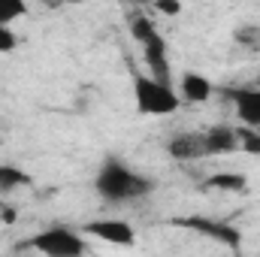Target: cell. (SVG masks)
<instances>
[{
	"label": "cell",
	"mask_w": 260,
	"mask_h": 257,
	"mask_svg": "<svg viewBox=\"0 0 260 257\" xmlns=\"http://www.w3.org/2000/svg\"><path fill=\"white\" fill-rule=\"evenodd\" d=\"M206 133V151L212 154H236L239 151V133L230 124H212L203 130Z\"/></svg>",
	"instance_id": "30bf717a"
},
{
	"label": "cell",
	"mask_w": 260,
	"mask_h": 257,
	"mask_svg": "<svg viewBox=\"0 0 260 257\" xmlns=\"http://www.w3.org/2000/svg\"><path fill=\"white\" fill-rule=\"evenodd\" d=\"M233 100V112L242 124L260 127V85H242V88H230L227 91Z\"/></svg>",
	"instance_id": "52a82bcc"
},
{
	"label": "cell",
	"mask_w": 260,
	"mask_h": 257,
	"mask_svg": "<svg viewBox=\"0 0 260 257\" xmlns=\"http://www.w3.org/2000/svg\"><path fill=\"white\" fill-rule=\"evenodd\" d=\"M254 85H260V76H257V82H254Z\"/></svg>",
	"instance_id": "603a6c76"
},
{
	"label": "cell",
	"mask_w": 260,
	"mask_h": 257,
	"mask_svg": "<svg viewBox=\"0 0 260 257\" xmlns=\"http://www.w3.org/2000/svg\"><path fill=\"white\" fill-rule=\"evenodd\" d=\"M160 15H182V0H151Z\"/></svg>",
	"instance_id": "ac0fdd59"
},
{
	"label": "cell",
	"mask_w": 260,
	"mask_h": 257,
	"mask_svg": "<svg viewBox=\"0 0 260 257\" xmlns=\"http://www.w3.org/2000/svg\"><path fill=\"white\" fill-rule=\"evenodd\" d=\"M212 94H215L212 79H206L203 73H194V70L182 73V79H179V97L185 103H206V100H212Z\"/></svg>",
	"instance_id": "9c48e42d"
},
{
	"label": "cell",
	"mask_w": 260,
	"mask_h": 257,
	"mask_svg": "<svg viewBox=\"0 0 260 257\" xmlns=\"http://www.w3.org/2000/svg\"><path fill=\"white\" fill-rule=\"evenodd\" d=\"M82 233H88L94 239H103L109 245H121V248L136 242V230L130 227L127 221H121V218H97V221H88L82 227Z\"/></svg>",
	"instance_id": "277c9868"
},
{
	"label": "cell",
	"mask_w": 260,
	"mask_h": 257,
	"mask_svg": "<svg viewBox=\"0 0 260 257\" xmlns=\"http://www.w3.org/2000/svg\"><path fill=\"white\" fill-rule=\"evenodd\" d=\"M142 58H145V70L151 79L164 82V85H173V67H170V55H167V40L157 34L151 43L142 46Z\"/></svg>",
	"instance_id": "ba28073f"
},
{
	"label": "cell",
	"mask_w": 260,
	"mask_h": 257,
	"mask_svg": "<svg viewBox=\"0 0 260 257\" xmlns=\"http://www.w3.org/2000/svg\"><path fill=\"white\" fill-rule=\"evenodd\" d=\"M15 218H18L15 206H0V224H15Z\"/></svg>",
	"instance_id": "d6986e66"
},
{
	"label": "cell",
	"mask_w": 260,
	"mask_h": 257,
	"mask_svg": "<svg viewBox=\"0 0 260 257\" xmlns=\"http://www.w3.org/2000/svg\"><path fill=\"white\" fill-rule=\"evenodd\" d=\"M21 248L27 251H40V254H49V257H82L91 251V245L85 242V236H79L76 230L70 227H46L43 233L30 236L27 242H21Z\"/></svg>",
	"instance_id": "3957f363"
},
{
	"label": "cell",
	"mask_w": 260,
	"mask_h": 257,
	"mask_svg": "<svg viewBox=\"0 0 260 257\" xmlns=\"http://www.w3.org/2000/svg\"><path fill=\"white\" fill-rule=\"evenodd\" d=\"M21 46V37L12 30V24H0V55H9Z\"/></svg>",
	"instance_id": "e0dca14e"
},
{
	"label": "cell",
	"mask_w": 260,
	"mask_h": 257,
	"mask_svg": "<svg viewBox=\"0 0 260 257\" xmlns=\"http://www.w3.org/2000/svg\"><path fill=\"white\" fill-rule=\"evenodd\" d=\"M154 188L157 185L151 176L121 164L118 157H106L97 170V179H94V191L106 203H133V200L148 197Z\"/></svg>",
	"instance_id": "6da1fadb"
},
{
	"label": "cell",
	"mask_w": 260,
	"mask_h": 257,
	"mask_svg": "<svg viewBox=\"0 0 260 257\" xmlns=\"http://www.w3.org/2000/svg\"><path fill=\"white\" fill-rule=\"evenodd\" d=\"M24 15H27L24 0H0V24H15Z\"/></svg>",
	"instance_id": "9a60e30c"
},
{
	"label": "cell",
	"mask_w": 260,
	"mask_h": 257,
	"mask_svg": "<svg viewBox=\"0 0 260 257\" xmlns=\"http://www.w3.org/2000/svg\"><path fill=\"white\" fill-rule=\"evenodd\" d=\"M167 154L173 160H200L209 157L206 151V133L203 130H179L167 139Z\"/></svg>",
	"instance_id": "5b68a950"
},
{
	"label": "cell",
	"mask_w": 260,
	"mask_h": 257,
	"mask_svg": "<svg viewBox=\"0 0 260 257\" xmlns=\"http://www.w3.org/2000/svg\"><path fill=\"white\" fill-rule=\"evenodd\" d=\"M133 6H145V3H151V0H130Z\"/></svg>",
	"instance_id": "ffe728a7"
},
{
	"label": "cell",
	"mask_w": 260,
	"mask_h": 257,
	"mask_svg": "<svg viewBox=\"0 0 260 257\" xmlns=\"http://www.w3.org/2000/svg\"><path fill=\"white\" fill-rule=\"evenodd\" d=\"M236 133H239V151L260 154V127H248V124H242Z\"/></svg>",
	"instance_id": "2e32d148"
},
{
	"label": "cell",
	"mask_w": 260,
	"mask_h": 257,
	"mask_svg": "<svg viewBox=\"0 0 260 257\" xmlns=\"http://www.w3.org/2000/svg\"><path fill=\"white\" fill-rule=\"evenodd\" d=\"M133 103L139 115H151V118H164L179 112L182 97L173 91V85H164L157 79H151L148 73H136L133 76Z\"/></svg>",
	"instance_id": "7a4b0ae2"
},
{
	"label": "cell",
	"mask_w": 260,
	"mask_h": 257,
	"mask_svg": "<svg viewBox=\"0 0 260 257\" xmlns=\"http://www.w3.org/2000/svg\"><path fill=\"white\" fill-rule=\"evenodd\" d=\"M127 24H130V37L139 43V46H145V43H151L160 30L154 27V21L148 18V15H142V12H133L127 18Z\"/></svg>",
	"instance_id": "7c38bea8"
},
{
	"label": "cell",
	"mask_w": 260,
	"mask_h": 257,
	"mask_svg": "<svg viewBox=\"0 0 260 257\" xmlns=\"http://www.w3.org/2000/svg\"><path fill=\"white\" fill-rule=\"evenodd\" d=\"M179 224L188 227V230H194V233H200V236H209V239H215V242L233 248V251L242 248V233H239L236 227H230V224L209 221V218H185V221H179Z\"/></svg>",
	"instance_id": "8992f818"
},
{
	"label": "cell",
	"mask_w": 260,
	"mask_h": 257,
	"mask_svg": "<svg viewBox=\"0 0 260 257\" xmlns=\"http://www.w3.org/2000/svg\"><path fill=\"white\" fill-rule=\"evenodd\" d=\"M40 3H55V0H40Z\"/></svg>",
	"instance_id": "7402d4cb"
},
{
	"label": "cell",
	"mask_w": 260,
	"mask_h": 257,
	"mask_svg": "<svg viewBox=\"0 0 260 257\" xmlns=\"http://www.w3.org/2000/svg\"><path fill=\"white\" fill-rule=\"evenodd\" d=\"M206 191H227V194H242L248 188V179L242 173H215L203 182Z\"/></svg>",
	"instance_id": "8fae6325"
},
{
	"label": "cell",
	"mask_w": 260,
	"mask_h": 257,
	"mask_svg": "<svg viewBox=\"0 0 260 257\" xmlns=\"http://www.w3.org/2000/svg\"><path fill=\"white\" fill-rule=\"evenodd\" d=\"M34 179L24 173V170H18L15 164H0V191H15V188H24V185H30Z\"/></svg>",
	"instance_id": "4fadbf2b"
},
{
	"label": "cell",
	"mask_w": 260,
	"mask_h": 257,
	"mask_svg": "<svg viewBox=\"0 0 260 257\" xmlns=\"http://www.w3.org/2000/svg\"><path fill=\"white\" fill-rule=\"evenodd\" d=\"M233 43L242 46V49H260V24L251 21H242L233 27Z\"/></svg>",
	"instance_id": "5bb4252c"
},
{
	"label": "cell",
	"mask_w": 260,
	"mask_h": 257,
	"mask_svg": "<svg viewBox=\"0 0 260 257\" xmlns=\"http://www.w3.org/2000/svg\"><path fill=\"white\" fill-rule=\"evenodd\" d=\"M55 3H85V0H55Z\"/></svg>",
	"instance_id": "44dd1931"
}]
</instances>
